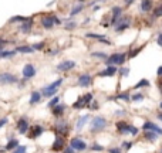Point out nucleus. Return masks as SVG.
Here are the masks:
<instances>
[{
  "mask_svg": "<svg viewBox=\"0 0 162 153\" xmlns=\"http://www.w3.org/2000/svg\"><path fill=\"white\" fill-rule=\"evenodd\" d=\"M145 98V95L142 92H135L131 95V102H142Z\"/></svg>",
  "mask_w": 162,
  "mask_h": 153,
  "instance_id": "34",
  "label": "nucleus"
},
{
  "mask_svg": "<svg viewBox=\"0 0 162 153\" xmlns=\"http://www.w3.org/2000/svg\"><path fill=\"white\" fill-rule=\"evenodd\" d=\"M128 60V52L125 51H117L108 55V58L105 60V65H115V67H123L125 61Z\"/></svg>",
  "mask_w": 162,
  "mask_h": 153,
  "instance_id": "2",
  "label": "nucleus"
},
{
  "mask_svg": "<svg viewBox=\"0 0 162 153\" xmlns=\"http://www.w3.org/2000/svg\"><path fill=\"white\" fill-rule=\"evenodd\" d=\"M129 26H131V18L127 17V16H121L112 24V27H114V30H115V33H123L127 28H129Z\"/></svg>",
  "mask_w": 162,
  "mask_h": 153,
  "instance_id": "6",
  "label": "nucleus"
},
{
  "mask_svg": "<svg viewBox=\"0 0 162 153\" xmlns=\"http://www.w3.org/2000/svg\"><path fill=\"white\" fill-rule=\"evenodd\" d=\"M124 101V102H131V94L128 91L119 92V94L114 95V96H110V101Z\"/></svg>",
  "mask_w": 162,
  "mask_h": 153,
  "instance_id": "22",
  "label": "nucleus"
},
{
  "mask_svg": "<svg viewBox=\"0 0 162 153\" xmlns=\"http://www.w3.org/2000/svg\"><path fill=\"white\" fill-rule=\"evenodd\" d=\"M18 76L14 75L13 72H2L0 74V84L2 85H13V84H18Z\"/></svg>",
  "mask_w": 162,
  "mask_h": 153,
  "instance_id": "7",
  "label": "nucleus"
},
{
  "mask_svg": "<svg viewBox=\"0 0 162 153\" xmlns=\"http://www.w3.org/2000/svg\"><path fill=\"white\" fill-rule=\"evenodd\" d=\"M76 67H77V62L74 61V60H64V61L58 62L55 70H57L58 72H68V71L74 70Z\"/></svg>",
  "mask_w": 162,
  "mask_h": 153,
  "instance_id": "10",
  "label": "nucleus"
},
{
  "mask_svg": "<svg viewBox=\"0 0 162 153\" xmlns=\"http://www.w3.org/2000/svg\"><path fill=\"white\" fill-rule=\"evenodd\" d=\"M16 128H17V132L20 135H26L29 131H30V122L26 116L18 118V121L16 122Z\"/></svg>",
  "mask_w": 162,
  "mask_h": 153,
  "instance_id": "12",
  "label": "nucleus"
},
{
  "mask_svg": "<svg viewBox=\"0 0 162 153\" xmlns=\"http://www.w3.org/2000/svg\"><path fill=\"white\" fill-rule=\"evenodd\" d=\"M40 24L44 30H51L54 27V16H43V17L40 18Z\"/></svg>",
  "mask_w": 162,
  "mask_h": 153,
  "instance_id": "17",
  "label": "nucleus"
},
{
  "mask_svg": "<svg viewBox=\"0 0 162 153\" xmlns=\"http://www.w3.org/2000/svg\"><path fill=\"white\" fill-rule=\"evenodd\" d=\"M14 50L18 52V54H33V52H34L33 47L27 46V44H24V46H17Z\"/></svg>",
  "mask_w": 162,
  "mask_h": 153,
  "instance_id": "27",
  "label": "nucleus"
},
{
  "mask_svg": "<svg viewBox=\"0 0 162 153\" xmlns=\"http://www.w3.org/2000/svg\"><path fill=\"white\" fill-rule=\"evenodd\" d=\"M115 74H118V67L115 65H105V68L102 71L97 74L98 78H110V76H114Z\"/></svg>",
  "mask_w": 162,
  "mask_h": 153,
  "instance_id": "13",
  "label": "nucleus"
},
{
  "mask_svg": "<svg viewBox=\"0 0 162 153\" xmlns=\"http://www.w3.org/2000/svg\"><path fill=\"white\" fill-rule=\"evenodd\" d=\"M65 147V141L63 136H55L54 142H53V146H51V150L53 152H63V149Z\"/></svg>",
  "mask_w": 162,
  "mask_h": 153,
  "instance_id": "18",
  "label": "nucleus"
},
{
  "mask_svg": "<svg viewBox=\"0 0 162 153\" xmlns=\"http://www.w3.org/2000/svg\"><path fill=\"white\" fill-rule=\"evenodd\" d=\"M17 51L16 50H2L0 51V60H10V58H14Z\"/></svg>",
  "mask_w": 162,
  "mask_h": 153,
  "instance_id": "26",
  "label": "nucleus"
},
{
  "mask_svg": "<svg viewBox=\"0 0 162 153\" xmlns=\"http://www.w3.org/2000/svg\"><path fill=\"white\" fill-rule=\"evenodd\" d=\"M36 74H37V68L34 67L33 64H26L24 67H23V70H22V78L24 81H30V80H33L34 76H36Z\"/></svg>",
  "mask_w": 162,
  "mask_h": 153,
  "instance_id": "8",
  "label": "nucleus"
},
{
  "mask_svg": "<svg viewBox=\"0 0 162 153\" xmlns=\"http://www.w3.org/2000/svg\"><path fill=\"white\" fill-rule=\"evenodd\" d=\"M9 123V118L7 116H3V118H0V129L4 128V126Z\"/></svg>",
  "mask_w": 162,
  "mask_h": 153,
  "instance_id": "46",
  "label": "nucleus"
},
{
  "mask_svg": "<svg viewBox=\"0 0 162 153\" xmlns=\"http://www.w3.org/2000/svg\"><path fill=\"white\" fill-rule=\"evenodd\" d=\"M64 82V78H58V80L53 81V82L47 84V85H44L43 88H41V95H43V98H53L54 95H57L58 89H60V86H61V84Z\"/></svg>",
  "mask_w": 162,
  "mask_h": 153,
  "instance_id": "1",
  "label": "nucleus"
},
{
  "mask_svg": "<svg viewBox=\"0 0 162 153\" xmlns=\"http://www.w3.org/2000/svg\"><path fill=\"white\" fill-rule=\"evenodd\" d=\"M18 146V141L16 138H12L9 142L6 143V146H4V150H7V152H12V150H14L16 147Z\"/></svg>",
  "mask_w": 162,
  "mask_h": 153,
  "instance_id": "31",
  "label": "nucleus"
},
{
  "mask_svg": "<svg viewBox=\"0 0 162 153\" xmlns=\"http://www.w3.org/2000/svg\"><path fill=\"white\" fill-rule=\"evenodd\" d=\"M156 119H158L159 122H162V111H161V112L156 113Z\"/></svg>",
  "mask_w": 162,
  "mask_h": 153,
  "instance_id": "57",
  "label": "nucleus"
},
{
  "mask_svg": "<svg viewBox=\"0 0 162 153\" xmlns=\"http://www.w3.org/2000/svg\"><path fill=\"white\" fill-rule=\"evenodd\" d=\"M134 2H135V0H124V3H125V6H127V7H129L132 3H134Z\"/></svg>",
  "mask_w": 162,
  "mask_h": 153,
  "instance_id": "56",
  "label": "nucleus"
},
{
  "mask_svg": "<svg viewBox=\"0 0 162 153\" xmlns=\"http://www.w3.org/2000/svg\"><path fill=\"white\" fill-rule=\"evenodd\" d=\"M78 2H80V3H83V2H84V0H78Z\"/></svg>",
  "mask_w": 162,
  "mask_h": 153,
  "instance_id": "60",
  "label": "nucleus"
},
{
  "mask_svg": "<svg viewBox=\"0 0 162 153\" xmlns=\"http://www.w3.org/2000/svg\"><path fill=\"white\" fill-rule=\"evenodd\" d=\"M107 126H108L107 118L101 116V115H97V116H94L91 121H90V132H91V133L102 132L105 128H107Z\"/></svg>",
  "mask_w": 162,
  "mask_h": 153,
  "instance_id": "4",
  "label": "nucleus"
},
{
  "mask_svg": "<svg viewBox=\"0 0 162 153\" xmlns=\"http://www.w3.org/2000/svg\"><path fill=\"white\" fill-rule=\"evenodd\" d=\"M156 75H158V78H162V65H159L158 70H156Z\"/></svg>",
  "mask_w": 162,
  "mask_h": 153,
  "instance_id": "55",
  "label": "nucleus"
},
{
  "mask_svg": "<svg viewBox=\"0 0 162 153\" xmlns=\"http://www.w3.org/2000/svg\"><path fill=\"white\" fill-rule=\"evenodd\" d=\"M108 153H121V147H111Z\"/></svg>",
  "mask_w": 162,
  "mask_h": 153,
  "instance_id": "54",
  "label": "nucleus"
},
{
  "mask_svg": "<svg viewBox=\"0 0 162 153\" xmlns=\"http://www.w3.org/2000/svg\"><path fill=\"white\" fill-rule=\"evenodd\" d=\"M158 133H155V132H151V131H144V138L147 139L148 142H151V143H154V142H156V139H158Z\"/></svg>",
  "mask_w": 162,
  "mask_h": 153,
  "instance_id": "30",
  "label": "nucleus"
},
{
  "mask_svg": "<svg viewBox=\"0 0 162 153\" xmlns=\"http://www.w3.org/2000/svg\"><path fill=\"white\" fill-rule=\"evenodd\" d=\"M49 54L51 55V57H54V55L60 54V48H54V50H49Z\"/></svg>",
  "mask_w": 162,
  "mask_h": 153,
  "instance_id": "51",
  "label": "nucleus"
},
{
  "mask_svg": "<svg viewBox=\"0 0 162 153\" xmlns=\"http://www.w3.org/2000/svg\"><path fill=\"white\" fill-rule=\"evenodd\" d=\"M115 128L118 131L119 135H132V136H137L139 133V129L137 126H134L132 123L127 122V121H118L115 123Z\"/></svg>",
  "mask_w": 162,
  "mask_h": 153,
  "instance_id": "3",
  "label": "nucleus"
},
{
  "mask_svg": "<svg viewBox=\"0 0 162 153\" xmlns=\"http://www.w3.org/2000/svg\"><path fill=\"white\" fill-rule=\"evenodd\" d=\"M92 84V75L88 72H84V74H80L77 76V85L81 86V88H88L91 86Z\"/></svg>",
  "mask_w": 162,
  "mask_h": 153,
  "instance_id": "11",
  "label": "nucleus"
},
{
  "mask_svg": "<svg viewBox=\"0 0 162 153\" xmlns=\"http://www.w3.org/2000/svg\"><path fill=\"white\" fill-rule=\"evenodd\" d=\"M101 7L98 6V4H95V6H92V12H98V10H100Z\"/></svg>",
  "mask_w": 162,
  "mask_h": 153,
  "instance_id": "58",
  "label": "nucleus"
},
{
  "mask_svg": "<svg viewBox=\"0 0 162 153\" xmlns=\"http://www.w3.org/2000/svg\"><path fill=\"white\" fill-rule=\"evenodd\" d=\"M154 10V2L152 0H141V12L149 13Z\"/></svg>",
  "mask_w": 162,
  "mask_h": 153,
  "instance_id": "24",
  "label": "nucleus"
},
{
  "mask_svg": "<svg viewBox=\"0 0 162 153\" xmlns=\"http://www.w3.org/2000/svg\"><path fill=\"white\" fill-rule=\"evenodd\" d=\"M43 101V95H41V92L40 91H33L30 95V99H29V105H31V106H34V105L40 104V102Z\"/></svg>",
  "mask_w": 162,
  "mask_h": 153,
  "instance_id": "23",
  "label": "nucleus"
},
{
  "mask_svg": "<svg viewBox=\"0 0 162 153\" xmlns=\"http://www.w3.org/2000/svg\"><path fill=\"white\" fill-rule=\"evenodd\" d=\"M84 3H78V4H76V6L73 7V9L70 10V17H74V16H77V14H80V13L83 12L84 10Z\"/></svg>",
  "mask_w": 162,
  "mask_h": 153,
  "instance_id": "32",
  "label": "nucleus"
},
{
  "mask_svg": "<svg viewBox=\"0 0 162 153\" xmlns=\"http://www.w3.org/2000/svg\"><path fill=\"white\" fill-rule=\"evenodd\" d=\"M54 129H55V135L65 138V136L70 135V129L71 128H70V123H68L67 121L63 119V118H60V119H57V122H55Z\"/></svg>",
  "mask_w": 162,
  "mask_h": 153,
  "instance_id": "5",
  "label": "nucleus"
},
{
  "mask_svg": "<svg viewBox=\"0 0 162 153\" xmlns=\"http://www.w3.org/2000/svg\"><path fill=\"white\" fill-rule=\"evenodd\" d=\"M156 44H158L159 47H162V31L158 34V37H156Z\"/></svg>",
  "mask_w": 162,
  "mask_h": 153,
  "instance_id": "53",
  "label": "nucleus"
},
{
  "mask_svg": "<svg viewBox=\"0 0 162 153\" xmlns=\"http://www.w3.org/2000/svg\"><path fill=\"white\" fill-rule=\"evenodd\" d=\"M156 86H158L159 94L162 95V78H158V81H156Z\"/></svg>",
  "mask_w": 162,
  "mask_h": 153,
  "instance_id": "50",
  "label": "nucleus"
},
{
  "mask_svg": "<svg viewBox=\"0 0 162 153\" xmlns=\"http://www.w3.org/2000/svg\"><path fill=\"white\" fill-rule=\"evenodd\" d=\"M159 109H161V111H162V101H161V102H159Z\"/></svg>",
  "mask_w": 162,
  "mask_h": 153,
  "instance_id": "59",
  "label": "nucleus"
},
{
  "mask_svg": "<svg viewBox=\"0 0 162 153\" xmlns=\"http://www.w3.org/2000/svg\"><path fill=\"white\" fill-rule=\"evenodd\" d=\"M12 153H27V146L26 145H18L14 150H12Z\"/></svg>",
  "mask_w": 162,
  "mask_h": 153,
  "instance_id": "42",
  "label": "nucleus"
},
{
  "mask_svg": "<svg viewBox=\"0 0 162 153\" xmlns=\"http://www.w3.org/2000/svg\"><path fill=\"white\" fill-rule=\"evenodd\" d=\"M90 149H91L92 152H102L104 146H101V145H98V143H92L91 146H90Z\"/></svg>",
  "mask_w": 162,
  "mask_h": 153,
  "instance_id": "43",
  "label": "nucleus"
},
{
  "mask_svg": "<svg viewBox=\"0 0 162 153\" xmlns=\"http://www.w3.org/2000/svg\"><path fill=\"white\" fill-rule=\"evenodd\" d=\"M123 12H124V9L123 7H119V6H114V7H111V22H110V24L112 26L114 23L118 20L121 16H123Z\"/></svg>",
  "mask_w": 162,
  "mask_h": 153,
  "instance_id": "21",
  "label": "nucleus"
},
{
  "mask_svg": "<svg viewBox=\"0 0 162 153\" xmlns=\"http://www.w3.org/2000/svg\"><path fill=\"white\" fill-rule=\"evenodd\" d=\"M121 145H123V146H121V147H123V149H125V150H129V149H131V147H132V145H134V143H132L131 141H124V142H123V143H121Z\"/></svg>",
  "mask_w": 162,
  "mask_h": 153,
  "instance_id": "44",
  "label": "nucleus"
},
{
  "mask_svg": "<svg viewBox=\"0 0 162 153\" xmlns=\"http://www.w3.org/2000/svg\"><path fill=\"white\" fill-rule=\"evenodd\" d=\"M26 20H27V17H24V16H13V17L9 18V23L10 24H12V23H20V24H22Z\"/></svg>",
  "mask_w": 162,
  "mask_h": 153,
  "instance_id": "36",
  "label": "nucleus"
},
{
  "mask_svg": "<svg viewBox=\"0 0 162 153\" xmlns=\"http://www.w3.org/2000/svg\"><path fill=\"white\" fill-rule=\"evenodd\" d=\"M86 37L87 38H94V40H97V41L105 38L104 34H98V33H86Z\"/></svg>",
  "mask_w": 162,
  "mask_h": 153,
  "instance_id": "39",
  "label": "nucleus"
},
{
  "mask_svg": "<svg viewBox=\"0 0 162 153\" xmlns=\"http://www.w3.org/2000/svg\"><path fill=\"white\" fill-rule=\"evenodd\" d=\"M144 47L145 46H141V47H137V48H134V50H129L128 51V58H135V57H137V55L144 50Z\"/></svg>",
  "mask_w": 162,
  "mask_h": 153,
  "instance_id": "35",
  "label": "nucleus"
},
{
  "mask_svg": "<svg viewBox=\"0 0 162 153\" xmlns=\"http://www.w3.org/2000/svg\"><path fill=\"white\" fill-rule=\"evenodd\" d=\"M44 128L41 125H34L30 128V135H29V138L30 139H39L40 136L44 133Z\"/></svg>",
  "mask_w": 162,
  "mask_h": 153,
  "instance_id": "19",
  "label": "nucleus"
},
{
  "mask_svg": "<svg viewBox=\"0 0 162 153\" xmlns=\"http://www.w3.org/2000/svg\"><path fill=\"white\" fill-rule=\"evenodd\" d=\"M7 44H9V41H7L6 38H3V37H0V51L6 48Z\"/></svg>",
  "mask_w": 162,
  "mask_h": 153,
  "instance_id": "45",
  "label": "nucleus"
},
{
  "mask_svg": "<svg viewBox=\"0 0 162 153\" xmlns=\"http://www.w3.org/2000/svg\"><path fill=\"white\" fill-rule=\"evenodd\" d=\"M129 67H118V75L121 76V78H125V76H128V74H129Z\"/></svg>",
  "mask_w": 162,
  "mask_h": 153,
  "instance_id": "38",
  "label": "nucleus"
},
{
  "mask_svg": "<svg viewBox=\"0 0 162 153\" xmlns=\"http://www.w3.org/2000/svg\"><path fill=\"white\" fill-rule=\"evenodd\" d=\"M33 26H34L33 17H27V20H26V22H23L22 24H20L18 31H20L22 34H29V33H31V30H33Z\"/></svg>",
  "mask_w": 162,
  "mask_h": 153,
  "instance_id": "15",
  "label": "nucleus"
},
{
  "mask_svg": "<svg viewBox=\"0 0 162 153\" xmlns=\"http://www.w3.org/2000/svg\"><path fill=\"white\" fill-rule=\"evenodd\" d=\"M84 108H88V104H87V101H86L84 96H80V98L73 104V109L81 111V109H84Z\"/></svg>",
  "mask_w": 162,
  "mask_h": 153,
  "instance_id": "25",
  "label": "nucleus"
},
{
  "mask_svg": "<svg viewBox=\"0 0 162 153\" xmlns=\"http://www.w3.org/2000/svg\"><path fill=\"white\" fill-rule=\"evenodd\" d=\"M70 146L73 147L76 152H83V150H86L87 147H88V145H87V142L83 141L81 138H78V136H74V138L70 139Z\"/></svg>",
  "mask_w": 162,
  "mask_h": 153,
  "instance_id": "9",
  "label": "nucleus"
},
{
  "mask_svg": "<svg viewBox=\"0 0 162 153\" xmlns=\"http://www.w3.org/2000/svg\"><path fill=\"white\" fill-rule=\"evenodd\" d=\"M90 121H91V116H90L88 113H87V115H81L76 122V132L77 133H80V132L83 131V128L87 125V123H90Z\"/></svg>",
  "mask_w": 162,
  "mask_h": 153,
  "instance_id": "16",
  "label": "nucleus"
},
{
  "mask_svg": "<svg viewBox=\"0 0 162 153\" xmlns=\"http://www.w3.org/2000/svg\"><path fill=\"white\" fill-rule=\"evenodd\" d=\"M88 109H91V111H97V109H98V102L95 101V99L88 105Z\"/></svg>",
  "mask_w": 162,
  "mask_h": 153,
  "instance_id": "47",
  "label": "nucleus"
},
{
  "mask_svg": "<svg viewBox=\"0 0 162 153\" xmlns=\"http://www.w3.org/2000/svg\"><path fill=\"white\" fill-rule=\"evenodd\" d=\"M77 22H74V20H67V22L64 23V28L67 31H71V30H74V28H77Z\"/></svg>",
  "mask_w": 162,
  "mask_h": 153,
  "instance_id": "37",
  "label": "nucleus"
},
{
  "mask_svg": "<svg viewBox=\"0 0 162 153\" xmlns=\"http://www.w3.org/2000/svg\"><path fill=\"white\" fill-rule=\"evenodd\" d=\"M60 96H58V95H54V96H53V98H50V101L47 102V108H49V109H51V108H54L55 105H58L60 104Z\"/></svg>",
  "mask_w": 162,
  "mask_h": 153,
  "instance_id": "33",
  "label": "nucleus"
},
{
  "mask_svg": "<svg viewBox=\"0 0 162 153\" xmlns=\"http://www.w3.org/2000/svg\"><path fill=\"white\" fill-rule=\"evenodd\" d=\"M90 57H91V58H95V60L105 61V60L108 58V52H105V51H91Z\"/></svg>",
  "mask_w": 162,
  "mask_h": 153,
  "instance_id": "28",
  "label": "nucleus"
},
{
  "mask_svg": "<svg viewBox=\"0 0 162 153\" xmlns=\"http://www.w3.org/2000/svg\"><path fill=\"white\" fill-rule=\"evenodd\" d=\"M46 46H47L46 41H40V43H34L31 47L34 48V51H43V50L46 48Z\"/></svg>",
  "mask_w": 162,
  "mask_h": 153,
  "instance_id": "40",
  "label": "nucleus"
},
{
  "mask_svg": "<svg viewBox=\"0 0 162 153\" xmlns=\"http://www.w3.org/2000/svg\"><path fill=\"white\" fill-rule=\"evenodd\" d=\"M64 113H65V105H63L61 102L58 105H55L54 108H51V115L54 118H57V119L64 116Z\"/></svg>",
  "mask_w": 162,
  "mask_h": 153,
  "instance_id": "20",
  "label": "nucleus"
},
{
  "mask_svg": "<svg viewBox=\"0 0 162 153\" xmlns=\"http://www.w3.org/2000/svg\"><path fill=\"white\" fill-rule=\"evenodd\" d=\"M152 14H154V18H159V17H162V4H159V6L154 7Z\"/></svg>",
  "mask_w": 162,
  "mask_h": 153,
  "instance_id": "41",
  "label": "nucleus"
},
{
  "mask_svg": "<svg viewBox=\"0 0 162 153\" xmlns=\"http://www.w3.org/2000/svg\"><path fill=\"white\" fill-rule=\"evenodd\" d=\"M125 115H127L125 109H117L115 111V116H125Z\"/></svg>",
  "mask_w": 162,
  "mask_h": 153,
  "instance_id": "48",
  "label": "nucleus"
},
{
  "mask_svg": "<svg viewBox=\"0 0 162 153\" xmlns=\"http://www.w3.org/2000/svg\"><path fill=\"white\" fill-rule=\"evenodd\" d=\"M54 24L55 26H61V24H64V22H63L61 18H58L57 16H54Z\"/></svg>",
  "mask_w": 162,
  "mask_h": 153,
  "instance_id": "52",
  "label": "nucleus"
},
{
  "mask_svg": "<svg viewBox=\"0 0 162 153\" xmlns=\"http://www.w3.org/2000/svg\"><path fill=\"white\" fill-rule=\"evenodd\" d=\"M63 153H76V150H74L71 146H65L64 149H63Z\"/></svg>",
  "mask_w": 162,
  "mask_h": 153,
  "instance_id": "49",
  "label": "nucleus"
},
{
  "mask_svg": "<svg viewBox=\"0 0 162 153\" xmlns=\"http://www.w3.org/2000/svg\"><path fill=\"white\" fill-rule=\"evenodd\" d=\"M142 131H151L158 133L159 136H162V128L156 125L155 122H152V121H145L144 125H142Z\"/></svg>",
  "mask_w": 162,
  "mask_h": 153,
  "instance_id": "14",
  "label": "nucleus"
},
{
  "mask_svg": "<svg viewBox=\"0 0 162 153\" xmlns=\"http://www.w3.org/2000/svg\"><path fill=\"white\" fill-rule=\"evenodd\" d=\"M151 86V82L149 80H147V78H142V80H139L137 84H135L132 88L134 89H141V88H149Z\"/></svg>",
  "mask_w": 162,
  "mask_h": 153,
  "instance_id": "29",
  "label": "nucleus"
}]
</instances>
